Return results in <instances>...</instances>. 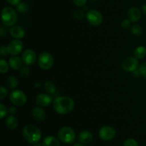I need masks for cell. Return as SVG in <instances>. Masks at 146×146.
<instances>
[{
    "instance_id": "cell-1",
    "label": "cell",
    "mask_w": 146,
    "mask_h": 146,
    "mask_svg": "<svg viewBox=\"0 0 146 146\" xmlns=\"http://www.w3.org/2000/svg\"><path fill=\"white\" fill-rule=\"evenodd\" d=\"M74 105L73 99L66 96L56 97L53 102L54 110L60 115H66L71 113L74 110Z\"/></svg>"
},
{
    "instance_id": "cell-2",
    "label": "cell",
    "mask_w": 146,
    "mask_h": 146,
    "mask_svg": "<svg viewBox=\"0 0 146 146\" xmlns=\"http://www.w3.org/2000/svg\"><path fill=\"white\" fill-rule=\"evenodd\" d=\"M24 138L28 143L35 144L40 140L41 137V132L40 129L34 125H27L22 130Z\"/></svg>"
},
{
    "instance_id": "cell-3",
    "label": "cell",
    "mask_w": 146,
    "mask_h": 146,
    "mask_svg": "<svg viewBox=\"0 0 146 146\" xmlns=\"http://www.w3.org/2000/svg\"><path fill=\"white\" fill-rule=\"evenodd\" d=\"M17 19V15L15 10L10 7H6L1 11V21L7 27L14 26Z\"/></svg>"
},
{
    "instance_id": "cell-4",
    "label": "cell",
    "mask_w": 146,
    "mask_h": 146,
    "mask_svg": "<svg viewBox=\"0 0 146 146\" xmlns=\"http://www.w3.org/2000/svg\"><path fill=\"white\" fill-rule=\"evenodd\" d=\"M58 139L66 144H71L74 143L76 138V133L74 130L68 126L61 127L58 132Z\"/></svg>"
},
{
    "instance_id": "cell-5",
    "label": "cell",
    "mask_w": 146,
    "mask_h": 146,
    "mask_svg": "<svg viewBox=\"0 0 146 146\" xmlns=\"http://www.w3.org/2000/svg\"><path fill=\"white\" fill-rule=\"evenodd\" d=\"M54 57L50 53L42 52L38 57V64L40 68L44 70H48L54 65Z\"/></svg>"
},
{
    "instance_id": "cell-6",
    "label": "cell",
    "mask_w": 146,
    "mask_h": 146,
    "mask_svg": "<svg viewBox=\"0 0 146 146\" xmlns=\"http://www.w3.org/2000/svg\"><path fill=\"white\" fill-rule=\"evenodd\" d=\"M9 100L14 105L21 107L26 104L27 98L25 93L23 92L20 90H13L10 94Z\"/></svg>"
},
{
    "instance_id": "cell-7",
    "label": "cell",
    "mask_w": 146,
    "mask_h": 146,
    "mask_svg": "<svg viewBox=\"0 0 146 146\" xmlns=\"http://www.w3.org/2000/svg\"><path fill=\"white\" fill-rule=\"evenodd\" d=\"M87 21L90 24L93 26H99L104 21V17L101 13L96 9H91L86 14Z\"/></svg>"
},
{
    "instance_id": "cell-8",
    "label": "cell",
    "mask_w": 146,
    "mask_h": 146,
    "mask_svg": "<svg viewBox=\"0 0 146 146\" xmlns=\"http://www.w3.org/2000/svg\"><path fill=\"white\" fill-rule=\"evenodd\" d=\"M139 62L136 57H128L124 59L122 62V68L125 72H133L135 70H138Z\"/></svg>"
},
{
    "instance_id": "cell-9",
    "label": "cell",
    "mask_w": 146,
    "mask_h": 146,
    "mask_svg": "<svg viewBox=\"0 0 146 146\" xmlns=\"http://www.w3.org/2000/svg\"><path fill=\"white\" fill-rule=\"evenodd\" d=\"M115 135H116V131L114 129V127L108 125H106L101 127L99 132H98V135H99L100 138L103 140H105V141H108V140L113 139Z\"/></svg>"
},
{
    "instance_id": "cell-10",
    "label": "cell",
    "mask_w": 146,
    "mask_h": 146,
    "mask_svg": "<svg viewBox=\"0 0 146 146\" xmlns=\"http://www.w3.org/2000/svg\"><path fill=\"white\" fill-rule=\"evenodd\" d=\"M7 47H8L9 54L12 56H17L22 51L23 48H24V44L21 40L15 39V40H11L9 43Z\"/></svg>"
},
{
    "instance_id": "cell-11",
    "label": "cell",
    "mask_w": 146,
    "mask_h": 146,
    "mask_svg": "<svg viewBox=\"0 0 146 146\" xmlns=\"http://www.w3.org/2000/svg\"><path fill=\"white\" fill-rule=\"evenodd\" d=\"M21 59L23 60V62L25 64L28 66L32 65L35 63L36 60V54L33 50L27 49L23 52Z\"/></svg>"
},
{
    "instance_id": "cell-12",
    "label": "cell",
    "mask_w": 146,
    "mask_h": 146,
    "mask_svg": "<svg viewBox=\"0 0 146 146\" xmlns=\"http://www.w3.org/2000/svg\"><path fill=\"white\" fill-rule=\"evenodd\" d=\"M36 102L40 107H48L52 102V97L51 95L46 93H41L37 94L36 97Z\"/></svg>"
},
{
    "instance_id": "cell-13",
    "label": "cell",
    "mask_w": 146,
    "mask_h": 146,
    "mask_svg": "<svg viewBox=\"0 0 146 146\" xmlns=\"http://www.w3.org/2000/svg\"><path fill=\"white\" fill-rule=\"evenodd\" d=\"M31 115L35 120L38 122H43L45 120L46 117V112L42 107H34L31 110Z\"/></svg>"
},
{
    "instance_id": "cell-14",
    "label": "cell",
    "mask_w": 146,
    "mask_h": 146,
    "mask_svg": "<svg viewBox=\"0 0 146 146\" xmlns=\"http://www.w3.org/2000/svg\"><path fill=\"white\" fill-rule=\"evenodd\" d=\"M128 19L131 22H135L139 21L141 17V11L138 8L135 7H132L128 11Z\"/></svg>"
},
{
    "instance_id": "cell-15",
    "label": "cell",
    "mask_w": 146,
    "mask_h": 146,
    "mask_svg": "<svg viewBox=\"0 0 146 146\" xmlns=\"http://www.w3.org/2000/svg\"><path fill=\"white\" fill-rule=\"evenodd\" d=\"M9 34L14 39L20 40V39H22L24 37V36H25V31L20 26H12L9 29Z\"/></svg>"
},
{
    "instance_id": "cell-16",
    "label": "cell",
    "mask_w": 146,
    "mask_h": 146,
    "mask_svg": "<svg viewBox=\"0 0 146 146\" xmlns=\"http://www.w3.org/2000/svg\"><path fill=\"white\" fill-rule=\"evenodd\" d=\"M23 60L18 56H12L10 57L9 60V64L10 67L14 70H20L22 67Z\"/></svg>"
},
{
    "instance_id": "cell-17",
    "label": "cell",
    "mask_w": 146,
    "mask_h": 146,
    "mask_svg": "<svg viewBox=\"0 0 146 146\" xmlns=\"http://www.w3.org/2000/svg\"><path fill=\"white\" fill-rule=\"evenodd\" d=\"M93 140V134L88 130H84L78 135V140L82 144H88Z\"/></svg>"
},
{
    "instance_id": "cell-18",
    "label": "cell",
    "mask_w": 146,
    "mask_h": 146,
    "mask_svg": "<svg viewBox=\"0 0 146 146\" xmlns=\"http://www.w3.org/2000/svg\"><path fill=\"white\" fill-rule=\"evenodd\" d=\"M5 124L7 127L10 130H15L18 127V120L14 115H10L6 120Z\"/></svg>"
},
{
    "instance_id": "cell-19",
    "label": "cell",
    "mask_w": 146,
    "mask_h": 146,
    "mask_svg": "<svg viewBox=\"0 0 146 146\" xmlns=\"http://www.w3.org/2000/svg\"><path fill=\"white\" fill-rule=\"evenodd\" d=\"M43 146H61L60 143L56 137L54 136H48L44 140Z\"/></svg>"
},
{
    "instance_id": "cell-20",
    "label": "cell",
    "mask_w": 146,
    "mask_h": 146,
    "mask_svg": "<svg viewBox=\"0 0 146 146\" xmlns=\"http://www.w3.org/2000/svg\"><path fill=\"white\" fill-rule=\"evenodd\" d=\"M134 56L137 59H143L146 56V48L143 46H139L135 48L134 51Z\"/></svg>"
},
{
    "instance_id": "cell-21",
    "label": "cell",
    "mask_w": 146,
    "mask_h": 146,
    "mask_svg": "<svg viewBox=\"0 0 146 146\" xmlns=\"http://www.w3.org/2000/svg\"><path fill=\"white\" fill-rule=\"evenodd\" d=\"M44 87L46 90L47 92L50 93V94H54L56 91V85L53 82L50 81V80H47L44 82Z\"/></svg>"
},
{
    "instance_id": "cell-22",
    "label": "cell",
    "mask_w": 146,
    "mask_h": 146,
    "mask_svg": "<svg viewBox=\"0 0 146 146\" xmlns=\"http://www.w3.org/2000/svg\"><path fill=\"white\" fill-rule=\"evenodd\" d=\"M7 85L10 89L16 88L19 85V80L14 76H9L7 80Z\"/></svg>"
},
{
    "instance_id": "cell-23",
    "label": "cell",
    "mask_w": 146,
    "mask_h": 146,
    "mask_svg": "<svg viewBox=\"0 0 146 146\" xmlns=\"http://www.w3.org/2000/svg\"><path fill=\"white\" fill-rule=\"evenodd\" d=\"M131 32L135 36H141L143 33V29L139 24H134L131 27Z\"/></svg>"
},
{
    "instance_id": "cell-24",
    "label": "cell",
    "mask_w": 146,
    "mask_h": 146,
    "mask_svg": "<svg viewBox=\"0 0 146 146\" xmlns=\"http://www.w3.org/2000/svg\"><path fill=\"white\" fill-rule=\"evenodd\" d=\"M9 67V64L7 63V62L5 60L1 59V60H0V72H1V74L7 72Z\"/></svg>"
},
{
    "instance_id": "cell-25",
    "label": "cell",
    "mask_w": 146,
    "mask_h": 146,
    "mask_svg": "<svg viewBox=\"0 0 146 146\" xmlns=\"http://www.w3.org/2000/svg\"><path fill=\"white\" fill-rule=\"evenodd\" d=\"M17 9L19 12L21 13V14H24L29 10V7L25 2H20L17 6Z\"/></svg>"
},
{
    "instance_id": "cell-26",
    "label": "cell",
    "mask_w": 146,
    "mask_h": 146,
    "mask_svg": "<svg viewBox=\"0 0 146 146\" xmlns=\"http://www.w3.org/2000/svg\"><path fill=\"white\" fill-rule=\"evenodd\" d=\"M7 113H9L8 109L7 108V107L3 103H1L0 104V118H4L7 115Z\"/></svg>"
},
{
    "instance_id": "cell-27",
    "label": "cell",
    "mask_w": 146,
    "mask_h": 146,
    "mask_svg": "<svg viewBox=\"0 0 146 146\" xmlns=\"http://www.w3.org/2000/svg\"><path fill=\"white\" fill-rule=\"evenodd\" d=\"M20 75L22 77H24V78H27L29 75L30 70L27 67H22L21 69H20Z\"/></svg>"
},
{
    "instance_id": "cell-28",
    "label": "cell",
    "mask_w": 146,
    "mask_h": 146,
    "mask_svg": "<svg viewBox=\"0 0 146 146\" xmlns=\"http://www.w3.org/2000/svg\"><path fill=\"white\" fill-rule=\"evenodd\" d=\"M123 146H138V143L135 139L129 138L124 142Z\"/></svg>"
},
{
    "instance_id": "cell-29",
    "label": "cell",
    "mask_w": 146,
    "mask_h": 146,
    "mask_svg": "<svg viewBox=\"0 0 146 146\" xmlns=\"http://www.w3.org/2000/svg\"><path fill=\"white\" fill-rule=\"evenodd\" d=\"M74 17L77 19H82L84 17V12L81 9H76L74 12Z\"/></svg>"
},
{
    "instance_id": "cell-30",
    "label": "cell",
    "mask_w": 146,
    "mask_h": 146,
    "mask_svg": "<svg viewBox=\"0 0 146 146\" xmlns=\"http://www.w3.org/2000/svg\"><path fill=\"white\" fill-rule=\"evenodd\" d=\"M8 95V90L4 86H1L0 87V99L4 100L7 96Z\"/></svg>"
},
{
    "instance_id": "cell-31",
    "label": "cell",
    "mask_w": 146,
    "mask_h": 146,
    "mask_svg": "<svg viewBox=\"0 0 146 146\" xmlns=\"http://www.w3.org/2000/svg\"><path fill=\"white\" fill-rule=\"evenodd\" d=\"M8 54H9L8 50V47H6V46L3 45L1 47V49H0V55H1V57H7Z\"/></svg>"
},
{
    "instance_id": "cell-32",
    "label": "cell",
    "mask_w": 146,
    "mask_h": 146,
    "mask_svg": "<svg viewBox=\"0 0 146 146\" xmlns=\"http://www.w3.org/2000/svg\"><path fill=\"white\" fill-rule=\"evenodd\" d=\"M139 70L141 75L146 80V62H145L142 63V64H141V66H140L139 67Z\"/></svg>"
},
{
    "instance_id": "cell-33",
    "label": "cell",
    "mask_w": 146,
    "mask_h": 146,
    "mask_svg": "<svg viewBox=\"0 0 146 146\" xmlns=\"http://www.w3.org/2000/svg\"><path fill=\"white\" fill-rule=\"evenodd\" d=\"M74 4L77 6V7H84L87 2V0H73Z\"/></svg>"
},
{
    "instance_id": "cell-34",
    "label": "cell",
    "mask_w": 146,
    "mask_h": 146,
    "mask_svg": "<svg viewBox=\"0 0 146 146\" xmlns=\"http://www.w3.org/2000/svg\"><path fill=\"white\" fill-rule=\"evenodd\" d=\"M121 27L123 29H128L131 25V21L129 19H124L123 20L121 24Z\"/></svg>"
},
{
    "instance_id": "cell-35",
    "label": "cell",
    "mask_w": 146,
    "mask_h": 146,
    "mask_svg": "<svg viewBox=\"0 0 146 146\" xmlns=\"http://www.w3.org/2000/svg\"><path fill=\"white\" fill-rule=\"evenodd\" d=\"M8 110L9 113H11V115H15L17 113V109L15 106H11V107H9Z\"/></svg>"
},
{
    "instance_id": "cell-36",
    "label": "cell",
    "mask_w": 146,
    "mask_h": 146,
    "mask_svg": "<svg viewBox=\"0 0 146 146\" xmlns=\"http://www.w3.org/2000/svg\"><path fill=\"white\" fill-rule=\"evenodd\" d=\"M7 34V29L4 26H1L0 27V35L1 37H4Z\"/></svg>"
},
{
    "instance_id": "cell-37",
    "label": "cell",
    "mask_w": 146,
    "mask_h": 146,
    "mask_svg": "<svg viewBox=\"0 0 146 146\" xmlns=\"http://www.w3.org/2000/svg\"><path fill=\"white\" fill-rule=\"evenodd\" d=\"M7 1L9 3V4H11V5L17 6L20 3L21 0H7Z\"/></svg>"
},
{
    "instance_id": "cell-38",
    "label": "cell",
    "mask_w": 146,
    "mask_h": 146,
    "mask_svg": "<svg viewBox=\"0 0 146 146\" xmlns=\"http://www.w3.org/2000/svg\"><path fill=\"white\" fill-rule=\"evenodd\" d=\"M133 76L134 77H139L141 75V72H140V70H135V71L134 72H133Z\"/></svg>"
},
{
    "instance_id": "cell-39",
    "label": "cell",
    "mask_w": 146,
    "mask_h": 146,
    "mask_svg": "<svg viewBox=\"0 0 146 146\" xmlns=\"http://www.w3.org/2000/svg\"><path fill=\"white\" fill-rule=\"evenodd\" d=\"M142 11L144 14H146V4H143V5L142 6Z\"/></svg>"
},
{
    "instance_id": "cell-40",
    "label": "cell",
    "mask_w": 146,
    "mask_h": 146,
    "mask_svg": "<svg viewBox=\"0 0 146 146\" xmlns=\"http://www.w3.org/2000/svg\"><path fill=\"white\" fill-rule=\"evenodd\" d=\"M32 146H43V145H42L39 144V143H35V144L33 145Z\"/></svg>"
},
{
    "instance_id": "cell-41",
    "label": "cell",
    "mask_w": 146,
    "mask_h": 146,
    "mask_svg": "<svg viewBox=\"0 0 146 146\" xmlns=\"http://www.w3.org/2000/svg\"><path fill=\"white\" fill-rule=\"evenodd\" d=\"M74 146H83L82 145L79 144V143H76V144L74 145Z\"/></svg>"
},
{
    "instance_id": "cell-42",
    "label": "cell",
    "mask_w": 146,
    "mask_h": 146,
    "mask_svg": "<svg viewBox=\"0 0 146 146\" xmlns=\"http://www.w3.org/2000/svg\"><path fill=\"white\" fill-rule=\"evenodd\" d=\"M91 1H92V2H96V1H97L98 0H91Z\"/></svg>"
}]
</instances>
